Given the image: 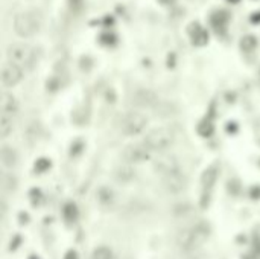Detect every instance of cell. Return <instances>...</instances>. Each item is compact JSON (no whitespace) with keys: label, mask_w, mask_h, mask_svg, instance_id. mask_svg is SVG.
<instances>
[{"label":"cell","mask_w":260,"mask_h":259,"mask_svg":"<svg viewBox=\"0 0 260 259\" xmlns=\"http://www.w3.org/2000/svg\"><path fill=\"white\" fill-rule=\"evenodd\" d=\"M31 195H32V204H37L41 198V192L38 189H32L31 190Z\"/></svg>","instance_id":"obj_29"},{"label":"cell","mask_w":260,"mask_h":259,"mask_svg":"<svg viewBox=\"0 0 260 259\" xmlns=\"http://www.w3.org/2000/svg\"><path fill=\"white\" fill-rule=\"evenodd\" d=\"M198 133H199L201 138H210V136L215 133V127L210 120L204 119V120L199 122V125H198Z\"/></svg>","instance_id":"obj_18"},{"label":"cell","mask_w":260,"mask_h":259,"mask_svg":"<svg viewBox=\"0 0 260 259\" xmlns=\"http://www.w3.org/2000/svg\"><path fill=\"white\" fill-rule=\"evenodd\" d=\"M68 5H70L72 11H79L82 6V0H68Z\"/></svg>","instance_id":"obj_27"},{"label":"cell","mask_w":260,"mask_h":259,"mask_svg":"<svg viewBox=\"0 0 260 259\" xmlns=\"http://www.w3.org/2000/svg\"><path fill=\"white\" fill-rule=\"evenodd\" d=\"M227 131L231 133V134H235L238 131V125H236V122H228V125H227Z\"/></svg>","instance_id":"obj_31"},{"label":"cell","mask_w":260,"mask_h":259,"mask_svg":"<svg viewBox=\"0 0 260 259\" xmlns=\"http://www.w3.org/2000/svg\"><path fill=\"white\" fill-rule=\"evenodd\" d=\"M186 186H187V177L181 169L163 177V188L171 194L183 192V190L186 189Z\"/></svg>","instance_id":"obj_7"},{"label":"cell","mask_w":260,"mask_h":259,"mask_svg":"<svg viewBox=\"0 0 260 259\" xmlns=\"http://www.w3.org/2000/svg\"><path fill=\"white\" fill-rule=\"evenodd\" d=\"M2 183H3V189L5 190H14L17 188V180H16V177H14L12 174H3Z\"/></svg>","instance_id":"obj_24"},{"label":"cell","mask_w":260,"mask_h":259,"mask_svg":"<svg viewBox=\"0 0 260 259\" xmlns=\"http://www.w3.org/2000/svg\"><path fill=\"white\" fill-rule=\"evenodd\" d=\"M158 2L161 5H172V3H175V0H158Z\"/></svg>","instance_id":"obj_35"},{"label":"cell","mask_w":260,"mask_h":259,"mask_svg":"<svg viewBox=\"0 0 260 259\" xmlns=\"http://www.w3.org/2000/svg\"><path fill=\"white\" fill-rule=\"evenodd\" d=\"M64 259H78V253L75 250H70V252H67Z\"/></svg>","instance_id":"obj_33"},{"label":"cell","mask_w":260,"mask_h":259,"mask_svg":"<svg viewBox=\"0 0 260 259\" xmlns=\"http://www.w3.org/2000/svg\"><path fill=\"white\" fill-rule=\"evenodd\" d=\"M122 156L128 163H143L151 159V149L145 143L128 145Z\"/></svg>","instance_id":"obj_6"},{"label":"cell","mask_w":260,"mask_h":259,"mask_svg":"<svg viewBox=\"0 0 260 259\" xmlns=\"http://www.w3.org/2000/svg\"><path fill=\"white\" fill-rule=\"evenodd\" d=\"M50 160L49 159H44V157H41L35 162V171L37 172H46L49 168H50Z\"/></svg>","instance_id":"obj_25"},{"label":"cell","mask_w":260,"mask_h":259,"mask_svg":"<svg viewBox=\"0 0 260 259\" xmlns=\"http://www.w3.org/2000/svg\"><path fill=\"white\" fill-rule=\"evenodd\" d=\"M148 125V118L140 112H130L120 120V131L127 136L140 134Z\"/></svg>","instance_id":"obj_5"},{"label":"cell","mask_w":260,"mask_h":259,"mask_svg":"<svg viewBox=\"0 0 260 259\" xmlns=\"http://www.w3.org/2000/svg\"><path fill=\"white\" fill-rule=\"evenodd\" d=\"M250 195H251V198H254V200L260 198V186H253V188L250 189Z\"/></svg>","instance_id":"obj_28"},{"label":"cell","mask_w":260,"mask_h":259,"mask_svg":"<svg viewBox=\"0 0 260 259\" xmlns=\"http://www.w3.org/2000/svg\"><path fill=\"white\" fill-rule=\"evenodd\" d=\"M250 22H251L253 24H260V11L253 12V14L250 16Z\"/></svg>","instance_id":"obj_30"},{"label":"cell","mask_w":260,"mask_h":259,"mask_svg":"<svg viewBox=\"0 0 260 259\" xmlns=\"http://www.w3.org/2000/svg\"><path fill=\"white\" fill-rule=\"evenodd\" d=\"M114 177L117 179V182H120V183H130V182H132L135 179V169L131 168L130 165L119 166L114 171Z\"/></svg>","instance_id":"obj_15"},{"label":"cell","mask_w":260,"mask_h":259,"mask_svg":"<svg viewBox=\"0 0 260 259\" xmlns=\"http://www.w3.org/2000/svg\"><path fill=\"white\" fill-rule=\"evenodd\" d=\"M91 259H113V252L105 247V245H102V247H98L93 252Z\"/></svg>","instance_id":"obj_22"},{"label":"cell","mask_w":260,"mask_h":259,"mask_svg":"<svg viewBox=\"0 0 260 259\" xmlns=\"http://www.w3.org/2000/svg\"><path fill=\"white\" fill-rule=\"evenodd\" d=\"M0 107H2V115H6V116H11L14 118L17 115V110H19V104L16 101V98L12 96L9 93H2V99H0Z\"/></svg>","instance_id":"obj_13"},{"label":"cell","mask_w":260,"mask_h":259,"mask_svg":"<svg viewBox=\"0 0 260 259\" xmlns=\"http://www.w3.org/2000/svg\"><path fill=\"white\" fill-rule=\"evenodd\" d=\"M23 78V69L12 63H5L2 67V84L3 87L17 86Z\"/></svg>","instance_id":"obj_8"},{"label":"cell","mask_w":260,"mask_h":259,"mask_svg":"<svg viewBox=\"0 0 260 259\" xmlns=\"http://www.w3.org/2000/svg\"><path fill=\"white\" fill-rule=\"evenodd\" d=\"M209 235H210L209 224L204 221H196L195 224L187 226L178 234V245L184 252H195L207 241Z\"/></svg>","instance_id":"obj_1"},{"label":"cell","mask_w":260,"mask_h":259,"mask_svg":"<svg viewBox=\"0 0 260 259\" xmlns=\"http://www.w3.org/2000/svg\"><path fill=\"white\" fill-rule=\"evenodd\" d=\"M12 26H14V32H16L19 37L29 38L40 31L41 17L35 11H23V12H19V14L14 17Z\"/></svg>","instance_id":"obj_2"},{"label":"cell","mask_w":260,"mask_h":259,"mask_svg":"<svg viewBox=\"0 0 260 259\" xmlns=\"http://www.w3.org/2000/svg\"><path fill=\"white\" fill-rule=\"evenodd\" d=\"M187 32H189V37L192 40V45L194 46H205L209 43V32L205 31L202 26L198 23V22H194V23H190L189 24V28H187Z\"/></svg>","instance_id":"obj_9"},{"label":"cell","mask_w":260,"mask_h":259,"mask_svg":"<svg viewBox=\"0 0 260 259\" xmlns=\"http://www.w3.org/2000/svg\"><path fill=\"white\" fill-rule=\"evenodd\" d=\"M253 252L256 256H260V229L254 230L253 235Z\"/></svg>","instance_id":"obj_26"},{"label":"cell","mask_w":260,"mask_h":259,"mask_svg":"<svg viewBox=\"0 0 260 259\" xmlns=\"http://www.w3.org/2000/svg\"><path fill=\"white\" fill-rule=\"evenodd\" d=\"M17 160H19V156H17V151L11 146H2V163L5 168H14L17 165Z\"/></svg>","instance_id":"obj_14"},{"label":"cell","mask_w":260,"mask_h":259,"mask_svg":"<svg viewBox=\"0 0 260 259\" xmlns=\"http://www.w3.org/2000/svg\"><path fill=\"white\" fill-rule=\"evenodd\" d=\"M29 259H38V256H31Z\"/></svg>","instance_id":"obj_37"},{"label":"cell","mask_w":260,"mask_h":259,"mask_svg":"<svg viewBox=\"0 0 260 259\" xmlns=\"http://www.w3.org/2000/svg\"><path fill=\"white\" fill-rule=\"evenodd\" d=\"M6 57H8L9 63L24 69V67H31L32 66L35 53H34L31 46L22 45V43H14V45H11L6 49Z\"/></svg>","instance_id":"obj_4"},{"label":"cell","mask_w":260,"mask_h":259,"mask_svg":"<svg viewBox=\"0 0 260 259\" xmlns=\"http://www.w3.org/2000/svg\"><path fill=\"white\" fill-rule=\"evenodd\" d=\"M230 22V14L224 9H217L215 11L212 17H210V23L213 26V29L216 31L217 35H225L227 32V26Z\"/></svg>","instance_id":"obj_12"},{"label":"cell","mask_w":260,"mask_h":259,"mask_svg":"<svg viewBox=\"0 0 260 259\" xmlns=\"http://www.w3.org/2000/svg\"><path fill=\"white\" fill-rule=\"evenodd\" d=\"M82 151V143L81 142H76L75 145H72V154H78Z\"/></svg>","instance_id":"obj_32"},{"label":"cell","mask_w":260,"mask_h":259,"mask_svg":"<svg viewBox=\"0 0 260 259\" xmlns=\"http://www.w3.org/2000/svg\"><path fill=\"white\" fill-rule=\"evenodd\" d=\"M114 23V19L113 17H105L104 19V24H113Z\"/></svg>","instance_id":"obj_34"},{"label":"cell","mask_w":260,"mask_h":259,"mask_svg":"<svg viewBox=\"0 0 260 259\" xmlns=\"http://www.w3.org/2000/svg\"><path fill=\"white\" fill-rule=\"evenodd\" d=\"M98 200L101 201V204H111L113 200H114V194H113V190L111 189H108V188H101L99 189V192H98Z\"/></svg>","instance_id":"obj_21"},{"label":"cell","mask_w":260,"mask_h":259,"mask_svg":"<svg viewBox=\"0 0 260 259\" xmlns=\"http://www.w3.org/2000/svg\"><path fill=\"white\" fill-rule=\"evenodd\" d=\"M99 42L104 46H114L117 43V35L114 32H102L99 37Z\"/></svg>","instance_id":"obj_23"},{"label":"cell","mask_w":260,"mask_h":259,"mask_svg":"<svg viewBox=\"0 0 260 259\" xmlns=\"http://www.w3.org/2000/svg\"><path fill=\"white\" fill-rule=\"evenodd\" d=\"M157 102H158V98L152 90L140 89L132 94V104H135L137 107H152Z\"/></svg>","instance_id":"obj_11"},{"label":"cell","mask_w":260,"mask_h":259,"mask_svg":"<svg viewBox=\"0 0 260 259\" xmlns=\"http://www.w3.org/2000/svg\"><path fill=\"white\" fill-rule=\"evenodd\" d=\"M12 128H14V118L0 115V136H2V139L8 138L12 133Z\"/></svg>","instance_id":"obj_17"},{"label":"cell","mask_w":260,"mask_h":259,"mask_svg":"<svg viewBox=\"0 0 260 259\" xmlns=\"http://www.w3.org/2000/svg\"><path fill=\"white\" fill-rule=\"evenodd\" d=\"M257 46V38L254 35H245L240 38V49L243 52H251Z\"/></svg>","instance_id":"obj_19"},{"label":"cell","mask_w":260,"mask_h":259,"mask_svg":"<svg viewBox=\"0 0 260 259\" xmlns=\"http://www.w3.org/2000/svg\"><path fill=\"white\" fill-rule=\"evenodd\" d=\"M216 179H217V168L216 166H210L205 169L201 177V183H202L204 189H212L213 185L216 183Z\"/></svg>","instance_id":"obj_16"},{"label":"cell","mask_w":260,"mask_h":259,"mask_svg":"<svg viewBox=\"0 0 260 259\" xmlns=\"http://www.w3.org/2000/svg\"><path fill=\"white\" fill-rule=\"evenodd\" d=\"M64 218L68 223H75L78 218V208L75 203H67L64 206Z\"/></svg>","instance_id":"obj_20"},{"label":"cell","mask_w":260,"mask_h":259,"mask_svg":"<svg viewBox=\"0 0 260 259\" xmlns=\"http://www.w3.org/2000/svg\"><path fill=\"white\" fill-rule=\"evenodd\" d=\"M173 142H175V133L168 127H158L151 130L146 134L143 143L151 151H164V149L172 146Z\"/></svg>","instance_id":"obj_3"},{"label":"cell","mask_w":260,"mask_h":259,"mask_svg":"<svg viewBox=\"0 0 260 259\" xmlns=\"http://www.w3.org/2000/svg\"><path fill=\"white\" fill-rule=\"evenodd\" d=\"M227 2H228V3H231V5H236V3H239V2H240V0H227Z\"/></svg>","instance_id":"obj_36"},{"label":"cell","mask_w":260,"mask_h":259,"mask_svg":"<svg viewBox=\"0 0 260 259\" xmlns=\"http://www.w3.org/2000/svg\"><path fill=\"white\" fill-rule=\"evenodd\" d=\"M154 169L164 177V175H169L172 172L180 171V163H178L176 157H173V156H163L155 162Z\"/></svg>","instance_id":"obj_10"}]
</instances>
